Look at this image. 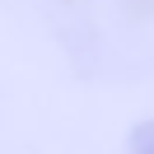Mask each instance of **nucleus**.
Segmentation results:
<instances>
[{
    "instance_id": "obj_1",
    "label": "nucleus",
    "mask_w": 154,
    "mask_h": 154,
    "mask_svg": "<svg viewBox=\"0 0 154 154\" xmlns=\"http://www.w3.org/2000/svg\"><path fill=\"white\" fill-rule=\"evenodd\" d=\"M131 154H154V122L135 131V140H131Z\"/></svg>"
}]
</instances>
